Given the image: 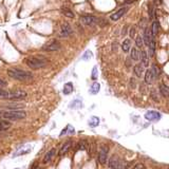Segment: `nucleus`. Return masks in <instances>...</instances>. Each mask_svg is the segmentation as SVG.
I'll return each instance as SVG.
<instances>
[{
  "mask_svg": "<svg viewBox=\"0 0 169 169\" xmlns=\"http://www.w3.org/2000/svg\"><path fill=\"white\" fill-rule=\"evenodd\" d=\"M8 74L10 77L17 79V81H28L33 78V74L28 71H23V70L16 69V68H12L8 70Z\"/></svg>",
  "mask_w": 169,
  "mask_h": 169,
  "instance_id": "f257e3e1",
  "label": "nucleus"
},
{
  "mask_svg": "<svg viewBox=\"0 0 169 169\" xmlns=\"http://www.w3.org/2000/svg\"><path fill=\"white\" fill-rule=\"evenodd\" d=\"M3 119H8V121H19V119H25L27 116L25 111L22 110H11V111H4L0 114Z\"/></svg>",
  "mask_w": 169,
  "mask_h": 169,
  "instance_id": "f03ea898",
  "label": "nucleus"
},
{
  "mask_svg": "<svg viewBox=\"0 0 169 169\" xmlns=\"http://www.w3.org/2000/svg\"><path fill=\"white\" fill-rule=\"evenodd\" d=\"M25 62L31 69L37 70L40 69V68H43L47 65V59L42 58V57H29L25 60Z\"/></svg>",
  "mask_w": 169,
  "mask_h": 169,
  "instance_id": "7ed1b4c3",
  "label": "nucleus"
},
{
  "mask_svg": "<svg viewBox=\"0 0 169 169\" xmlns=\"http://www.w3.org/2000/svg\"><path fill=\"white\" fill-rule=\"evenodd\" d=\"M81 21L86 25H94L96 23H100V19L97 17L92 16V15H83L81 17Z\"/></svg>",
  "mask_w": 169,
  "mask_h": 169,
  "instance_id": "20e7f679",
  "label": "nucleus"
},
{
  "mask_svg": "<svg viewBox=\"0 0 169 169\" xmlns=\"http://www.w3.org/2000/svg\"><path fill=\"white\" fill-rule=\"evenodd\" d=\"M60 49V43L56 40H52V41H49L47 43L42 46L41 50L46 51V52H53V51H57Z\"/></svg>",
  "mask_w": 169,
  "mask_h": 169,
  "instance_id": "39448f33",
  "label": "nucleus"
},
{
  "mask_svg": "<svg viewBox=\"0 0 169 169\" xmlns=\"http://www.w3.org/2000/svg\"><path fill=\"white\" fill-rule=\"evenodd\" d=\"M109 166L111 169H124V163L117 155H113L109 161Z\"/></svg>",
  "mask_w": 169,
  "mask_h": 169,
  "instance_id": "423d86ee",
  "label": "nucleus"
},
{
  "mask_svg": "<svg viewBox=\"0 0 169 169\" xmlns=\"http://www.w3.org/2000/svg\"><path fill=\"white\" fill-rule=\"evenodd\" d=\"M25 97H27V92L21 91V90H16V91H11L10 92L8 100H25Z\"/></svg>",
  "mask_w": 169,
  "mask_h": 169,
  "instance_id": "0eeeda50",
  "label": "nucleus"
},
{
  "mask_svg": "<svg viewBox=\"0 0 169 169\" xmlns=\"http://www.w3.org/2000/svg\"><path fill=\"white\" fill-rule=\"evenodd\" d=\"M108 152H109V148L107 146H103L100 148V152H98V161L100 164H106L107 162V158H108Z\"/></svg>",
  "mask_w": 169,
  "mask_h": 169,
  "instance_id": "6e6552de",
  "label": "nucleus"
},
{
  "mask_svg": "<svg viewBox=\"0 0 169 169\" xmlns=\"http://www.w3.org/2000/svg\"><path fill=\"white\" fill-rule=\"evenodd\" d=\"M72 34V28L69 23H64L61 25L60 32H59V36L60 37H68Z\"/></svg>",
  "mask_w": 169,
  "mask_h": 169,
  "instance_id": "1a4fd4ad",
  "label": "nucleus"
},
{
  "mask_svg": "<svg viewBox=\"0 0 169 169\" xmlns=\"http://www.w3.org/2000/svg\"><path fill=\"white\" fill-rule=\"evenodd\" d=\"M145 119L154 122V121H158L161 119V114L158 113V111H148L147 113L145 114Z\"/></svg>",
  "mask_w": 169,
  "mask_h": 169,
  "instance_id": "9d476101",
  "label": "nucleus"
},
{
  "mask_svg": "<svg viewBox=\"0 0 169 169\" xmlns=\"http://www.w3.org/2000/svg\"><path fill=\"white\" fill-rule=\"evenodd\" d=\"M127 12H128V8H127V6L121 8V10H119L116 13H114V14L111 15V16H110L111 20H113V21H116V20H119V18H122V17L124 16V15H125Z\"/></svg>",
  "mask_w": 169,
  "mask_h": 169,
  "instance_id": "9b49d317",
  "label": "nucleus"
},
{
  "mask_svg": "<svg viewBox=\"0 0 169 169\" xmlns=\"http://www.w3.org/2000/svg\"><path fill=\"white\" fill-rule=\"evenodd\" d=\"M152 39H154V38H153V35H152V33H151V31H150V29L146 28L144 30V42H145V44L149 47V44H150V42H151Z\"/></svg>",
  "mask_w": 169,
  "mask_h": 169,
  "instance_id": "f8f14e48",
  "label": "nucleus"
},
{
  "mask_svg": "<svg viewBox=\"0 0 169 169\" xmlns=\"http://www.w3.org/2000/svg\"><path fill=\"white\" fill-rule=\"evenodd\" d=\"M71 145H72V142H71V141L66 142V143L62 145V147H61L60 151H59V155H64L66 152H68V150L71 148Z\"/></svg>",
  "mask_w": 169,
  "mask_h": 169,
  "instance_id": "ddd939ff",
  "label": "nucleus"
},
{
  "mask_svg": "<svg viewBox=\"0 0 169 169\" xmlns=\"http://www.w3.org/2000/svg\"><path fill=\"white\" fill-rule=\"evenodd\" d=\"M134 74L137 76V77H141L142 74H143V72H144V66H143V64H140V65H136L135 67H134Z\"/></svg>",
  "mask_w": 169,
  "mask_h": 169,
  "instance_id": "4468645a",
  "label": "nucleus"
},
{
  "mask_svg": "<svg viewBox=\"0 0 169 169\" xmlns=\"http://www.w3.org/2000/svg\"><path fill=\"white\" fill-rule=\"evenodd\" d=\"M54 154H55V149H51L50 151H48L47 154L44 155V158H43V164H47L49 163V162L51 161L53 158V156H54Z\"/></svg>",
  "mask_w": 169,
  "mask_h": 169,
  "instance_id": "2eb2a0df",
  "label": "nucleus"
},
{
  "mask_svg": "<svg viewBox=\"0 0 169 169\" xmlns=\"http://www.w3.org/2000/svg\"><path fill=\"white\" fill-rule=\"evenodd\" d=\"M154 79L152 75V72H151V69H148L146 71V74H145V83H151Z\"/></svg>",
  "mask_w": 169,
  "mask_h": 169,
  "instance_id": "dca6fc26",
  "label": "nucleus"
},
{
  "mask_svg": "<svg viewBox=\"0 0 169 169\" xmlns=\"http://www.w3.org/2000/svg\"><path fill=\"white\" fill-rule=\"evenodd\" d=\"M131 58L133 60H139L141 59V52L137 50V48H133L131 50Z\"/></svg>",
  "mask_w": 169,
  "mask_h": 169,
  "instance_id": "f3484780",
  "label": "nucleus"
},
{
  "mask_svg": "<svg viewBox=\"0 0 169 169\" xmlns=\"http://www.w3.org/2000/svg\"><path fill=\"white\" fill-rule=\"evenodd\" d=\"M141 59H142V64L144 67H147L149 61H148V54L146 51H142L141 52Z\"/></svg>",
  "mask_w": 169,
  "mask_h": 169,
  "instance_id": "a211bd4d",
  "label": "nucleus"
},
{
  "mask_svg": "<svg viewBox=\"0 0 169 169\" xmlns=\"http://www.w3.org/2000/svg\"><path fill=\"white\" fill-rule=\"evenodd\" d=\"M158 29H160V23H158V21L154 20V21L152 22V27H151V33H152L153 36L158 35Z\"/></svg>",
  "mask_w": 169,
  "mask_h": 169,
  "instance_id": "6ab92c4d",
  "label": "nucleus"
},
{
  "mask_svg": "<svg viewBox=\"0 0 169 169\" xmlns=\"http://www.w3.org/2000/svg\"><path fill=\"white\" fill-rule=\"evenodd\" d=\"M131 48V40L130 39H125L124 42L122 43V49L124 52H129Z\"/></svg>",
  "mask_w": 169,
  "mask_h": 169,
  "instance_id": "aec40b11",
  "label": "nucleus"
},
{
  "mask_svg": "<svg viewBox=\"0 0 169 169\" xmlns=\"http://www.w3.org/2000/svg\"><path fill=\"white\" fill-rule=\"evenodd\" d=\"M160 92H161V94L163 95L164 97L169 96V88L166 85H163V83H162L161 86H160Z\"/></svg>",
  "mask_w": 169,
  "mask_h": 169,
  "instance_id": "412c9836",
  "label": "nucleus"
},
{
  "mask_svg": "<svg viewBox=\"0 0 169 169\" xmlns=\"http://www.w3.org/2000/svg\"><path fill=\"white\" fill-rule=\"evenodd\" d=\"M11 127V123L6 121H0V131H6Z\"/></svg>",
  "mask_w": 169,
  "mask_h": 169,
  "instance_id": "4be33fe9",
  "label": "nucleus"
},
{
  "mask_svg": "<svg viewBox=\"0 0 169 169\" xmlns=\"http://www.w3.org/2000/svg\"><path fill=\"white\" fill-rule=\"evenodd\" d=\"M73 91V83H67L64 87V93L65 94H70Z\"/></svg>",
  "mask_w": 169,
  "mask_h": 169,
  "instance_id": "5701e85b",
  "label": "nucleus"
},
{
  "mask_svg": "<svg viewBox=\"0 0 169 169\" xmlns=\"http://www.w3.org/2000/svg\"><path fill=\"white\" fill-rule=\"evenodd\" d=\"M61 13L65 15V16L69 17V18H73L74 17V14H73V12L68 8H61Z\"/></svg>",
  "mask_w": 169,
  "mask_h": 169,
  "instance_id": "b1692460",
  "label": "nucleus"
},
{
  "mask_svg": "<svg viewBox=\"0 0 169 169\" xmlns=\"http://www.w3.org/2000/svg\"><path fill=\"white\" fill-rule=\"evenodd\" d=\"M100 124V119L96 116H93L90 119V121H89V125L91 126V127H95V126H97Z\"/></svg>",
  "mask_w": 169,
  "mask_h": 169,
  "instance_id": "393cba45",
  "label": "nucleus"
},
{
  "mask_svg": "<svg viewBox=\"0 0 169 169\" xmlns=\"http://www.w3.org/2000/svg\"><path fill=\"white\" fill-rule=\"evenodd\" d=\"M98 91H100V83H94L93 85H92L90 92H91L92 94H96V93H98Z\"/></svg>",
  "mask_w": 169,
  "mask_h": 169,
  "instance_id": "a878e982",
  "label": "nucleus"
},
{
  "mask_svg": "<svg viewBox=\"0 0 169 169\" xmlns=\"http://www.w3.org/2000/svg\"><path fill=\"white\" fill-rule=\"evenodd\" d=\"M151 72H152V75L153 77H154V79L158 76V73H160V71H158V68L156 66H154L153 65L152 67H151Z\"/></svg>",
  "mask_w": 169,
  "mask_h": 169,
  "instance_id": "bb28decb",
  "label": "nucleus"
},
{
  "mask_svg": "<svg viewBox=\"0 0 169 169\" xmlns=\"http://www.w3.org/2000/svg\"><path fill=\"white\" fill-rule=\"evenodd\" d=\"M148 11H149V18L150 19H153L155 17V8L152 6H149V10Z\"/></svg>",
  "mask_w": 169,
  "mask_h": 169,
  "instance_id": "cd10ccee",
  "label": "nucleus"
},
{
  "mask_svg": "<svg viewBox=\"0 0 169 169\" xmlns=\"http://www.w3.org/2000/svg\"><path fill=\"white\" fill-rule=\"evenodd\" d=\"M8 94H10L8 91H6V90H3V89H0V97H1V98H8Z\"/></svg>",
  "mask_w": 169,
  "mask_h": 169,
  "instance_id": "c85d7f7f",
  "label": "nucleus"
},
{
  "mask_svg": "<svg viewBox=\"0 0 169 169\" xmlns=\"http://www.w3.org/2000/svg\"><path fill=\"white\" fill-rule=\"evenodd\" d=\"M135 44L137 48H142L143 47V39H142L141 36H137L135 38Z\"/></svg>",
  "mask_w": 169,
  "mask_h": 169,
  "instance_id": "c756f323",
  "label": "nucleus"
},
{
  "mask_svg": "<svg viewBox=\"0 0 169 169\" xmlns=\"http://www.w3.org/2000/svg\"><path fill=\"white\" fill-rule=\"evenodd\" d=\"M78 147H77V149L78 150H85V149H87V143L85 141H81L79 144L77 145Z\"/></svg>",
  "mask_w": 169,
  "mask_h": 169,
  "instance_id": "7c9ffc66",
  "label": "nucleus"
},
{
  "mask_svg": "<svg viewBox=\"0 0 169 169\" xmlns=\"http://www.w3.org/2000/svg\"><path fill=\"white\" fill-rule=\"evenodd\" d=\"M97 77V69L96 67L93 68V71H92V79H96Z\"/></svg>",
  "mask_w": 169,
  "mask_h": 169,
  "instance_id": "2f4dec72",
  "label": "nucleus"
},
{
  "mask_svg": "<svg viewBox=\"0 0 169 169\" xmlns=\"http://www.w3.org/2000/svg\"><path fill=\"white\" fill-rule=\"evenodd\" d=\"M132 169H146V167H145L143 164H136Z\"/></svg>",
  "mask_w": 169,
  "mask_h": 169,
  "instance_id": "473e14b6",
  "label": "nucleus"
},
{
  "mask_svg": "<svg viewBox=\"0 0 169 169\" xmlns=\"http://www.w3.org/2000/svg\"><path fill=\"white\" fill-rule=\"evenodd\" d=\"M134 35H135V29L134 28H131L130 29V37H134Z\"/></svg>",
  "mask_w": 169,
  "mask_h": 169,
  "instance_id": "72a5a7b5",
  "label": "nucleus"
},
{
  "mask_svg": "<svg viewBox=\"0 0 169 169\" xmlns=\"http://www.w3.org/2000/svg\"><path fill=\"white\" fill-rule=\"evenodd\" d=\"M6 86V81H3L2 78H0V87H4Z\"/></svg>",
  "mask_w": 169,
  "mask_h": 169,
  "instance_id": "f704fd0d",
  "label": "nucleus"
},
{
  "mask_svg": "<svg viewBox=\"0 0 169 169\" xmlns=\"http://www.w3.org/2000/svg\"><path fill=\"white\" fill-rule=\"evenodd\" d=\"M130 83H131V88H135V81H134V78H131Z\"/></svg>",
  "mask_w": 169,
  "mask_h": 169,
  "instance_id": "c9c22d12",
  "label": "nucleus"
},
{
  "mask_svg": "<svg viewBox=\"0 0 169 169\" xmlns=\"http://www.w3.org/2000/svg\"><path fill=\"white\" fill-rule=\"evenodd\" d=\"M146 21H147V20L145 19V18H143V19L140 21V28H143V27H144V22H146Z\"/></svg>",
  "mask_w": 169,
  "mask_h": 169,
  "instance_id": "e433bc0d",
  "label": "nucleus"
},
{
  "mask_svg": "<svg viewBox=\"0 0 169 169\" xmlns=\"http://www.w3.org/2000/svg\"><path fill=\"white\" fill-rule=\"evenodd\" d=\"M151 97H152L153 100H156V102H158V97H156V94H155V92H152V93H151Z\"/></svg>",
  "mask_w": 169,
  "mask_h": 169,
  "instance_id": "4c0bfd02",
  "label": "nucleus"
},
{
  "mask_svg": "<svg viewBox=\"0 0 169 169\" xmlns=\"http://www.w3.org/2000/svg\"><path fill=\"white\" fill-rule=\"evenodd\" d=\"M126 66H127V67H130L131 66V61L129 60V58H127V60H126Z\"/></svg>",
  "mask_w": 169,
  "mask_h": 169,
  "instance_id": "58836bf2",
  "label": "nucleus"
},
{
  "mask_svg": "<svg viewBox=\"0 0 169 169\" xmlns=\"http://www.w3.org/2000/svg\"><path fill=\"white\" fill-rule=\"evenodd\" d=\"M15 169H19V168H15Z\"/></svg>",
  "mask_w": 169,
  "mask_h": 169,
  "instance_id": "ea45409f",
  "label": "nucleus"
},
{
  "mask_svg": "<svg viewBox=\"0 0 169 169\" xmlns=\"http://www.w3.org/2000/svg\"><path fill=\"white\" fill-rule=\"evenodd\" d=\"M168 169H169V168H168Z\"/></svg>",
  "mask_w": 169,
  "mask_h": 169,
  "instance_id": "a19ab883",
  "label": "nucleus"
}]
</instances>
